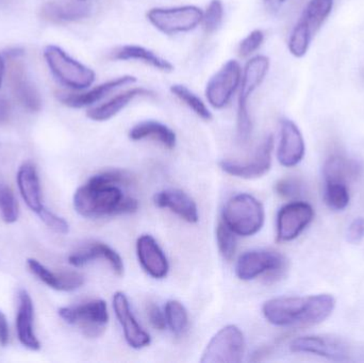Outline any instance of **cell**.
Instances as JSON below:
<instances>
[{
  "instance_id": "obj_1",
  "label": "cell",
  "mask_w": 364,
  "mask_h": 363,
  "mask_svg": "<svg viewBox=\"0 0 364 363\" xmlns=\"http://www.w3.org/2000/svg\"><path fill=\"white\" fill-rule=\"evenodd\" d=\"M121 170H105L92 176L74 194L75 210L85 219H102L112 215H130L138 211L136 198L125 196Z\"/></svg>"
},
{
  "instance_id": "obj_2",
  "label": "cell",
  "mask_w": 364,
  "mask_h": 363,
  "mask_svg": "<svg viewBox=\"0 0 364 363\" xmlns=\"http://www.w3.org/2000/svg\"><path fill=\"white\" fill-rule=\"evenodd\" d=\"M335 307L336 300L329 294L282 296L265 302L262 313L269 323L279 327L312 326L324 322Z\"/></svg>"
},
{
  "instance_id": "obj_3",
  "label": "cell",
  "mask_w": 364,
  "mask_h": 363,
  "mask_svg": "<svg viewBox=\"0 0 364 363\" xmlns=\"http://www.w3.org/2000/svg\"><path fill=\"white\" fill-rule=\"evenodd\" d=\"M222 220L237 236L248 238L262 229L265 222L264 207L250 194H237L225 204Z\"/></svg>"
},
{
  "instance_id": "obj_4",
  "label": "cell",
  "mask_w": 364,
  "mask_h": 363,
  "mask_svg": "<svg viewBox=\"0 0 364 363\" xmlns=\"http://www.w3.org/2000/svg\"><path fill=\"white\" fill-rule=\"evenodd\" d=\"M269 70V59L265 55H256L246 63L240 85L237 100V134L240 143L248 142L252 136V123L248 110V100L252 94L264 81Z\"/></svg>"
},
{
  "instance_id": "obj_5",
  "label": "cell",
  "mask_w": 364,
  "mask_h": 363,
  "mask_svg": "<svg viewBox=\"0 0 364 363\" xmlns=\"http://www.w3.org/2000/svg\"><path fill=\"white\" fill-rule=\"evenodd\" d=\"M333 8V0H310L289 38L288 47L294 57L307 53L316 32L321 29Z\"/></svg>"
},
{
  "instance_id": "obj_6",
  "label": "cell",
  "mask_w": 364,
  "mask_h": 363,
  "mask_svg": "<svg viewBox=\"0 0 364 363\" xmlns=\"http://www.w3.org/2000/svg\"><path fill=\"white\" fill-rule=\"evenodd\" d=\"M44 58L53 76L65 87L73 90H85L95 81L96 74L92 68L68 55L55 45L44 49Z\"/></svg>"
},
{
  "instance_id": "obj_7",
  "label": "cell",
  "mask_w": 364,
  "mask_h": 363,
  "mask_svg": "<svg viewBox=\"0 0 364 363\" xmlns=\"http://www.w3.org/2000/svg\"><path fill=\"white\" fill-rule=\"evenodd\" d=\"M65 323L76 326L87 338H98L104 334L109 323L107 303L93 300L76 306L61 307L58 310Z\"/></svg>"
},
{
  "instance_id": "obj_8",
  "label": "cell",
  "mask_w": 364,
  "mask_h": 363,
  "mask_svg": "<svg viewBox=\"0 0 364 363\" xmlns=\"http://www.w3.org/2000/svg\"><path fill=\"white\" fill-rule=\"evenodd\" d=\"M203 11L196 6L153 8L147 11V21L162 33H184L196 29L203 21Z\"/></svg>"
},
{
  "instance_id": "obj_9",
  "label": "cell",
  "mask_w": 364,
  "mask_h": 363,
  "mask_svg": "<svg viewBox=\"0 0 364 363\" xmlns=\"http://www.w3.org/2000/svg\"><path fill=\"white\" fill-rule=\"evenodd\" d=\"M293 353L312 354L333 362H348L363 352H356V347L340 337L305 336L294 339L290 345Z\"/></svg>"
},
{
  "instance_id": "obj_10",
  "label": "cell",
  "mask_w": 364,
  "mask_h": 363,
  "mask_svg": "<svg viewBox=\"0 0 364 363\" xmlns=\"http://www.w3.org/2000/svg\"><path fill=\"white\" fill-rule=\"evenodd\" d=\"M245 353V338L235 325L220 328L208 343L201 363H239Z\"/></svg>"
},
{
  "instance_id": "obj_11",
  "label": "cell",
  "mask_w": 364,
  "mask_h": 363,
  "mask_svg": "<svg viewBox=\"0 0 364 363\" xmlns=\"http://www.w3.org/2000/svg\"><path fill=\"white\" fill-rule=\"evenodd\" d=\"M286 264V258L277 251L255 249L240 256L235 274L243 281H254L264 274H267L269 278L275 279L284 272Z\"/></svg>"
},
{
  "instance_id": "obj_12",
  "label": "cell",
  "mask_w": 364,
  "mask_h": 363,
  "mask_svg": "<svg viewBox=\"0 0 364 363\" xmlns=\"http://www.w3.org/2000/svg\"><path fill=\"white\" fill-rule=\"evenodd\" d=\"M241 65L235 60L227 61L205 85V94L212 108H225L239 89L242 80Z\"/></svg>"
},
{
  "instance_id": "obj_13",
  "label": "cell",
  "mask_w": 364,
  "mask_h": 363,
  "mask_svg": "<svg viewBox=\"0 0 364 363\" xmlns=\"http://www.w3.org/2000/svg\"><path fill=\"white\" fill-rule=\"evenodd\" d=\"M18 50L9 51V81L11 91L19 104L31 111L38 112L42 107L40 93L36 85L30 80Z\"/></svg>"
},
{
  "instance_id": "obj_14",
  "label": "cell",
  "mask_w": 364,
  "mask_h": 363,
  "mask_svg": "<svg viewBox=\"0 0 364 363\" xmlns=\"http://www.w3.org/2000/svg\"><path fill=\"white\" fill-rule=\"evenodd\" d=\"M274 149V136H267L257 148L250 160L235 161L222 160L218 163L220 170L230 176L242 179H257L264 176L272 166V153Z\"/></svg>"
},
{
  "instance_id": "obj_15",
  "label": "cell",
  "mask_w": 364,
  "mask_h": 363,
  "mask_svg": "<svg viewBox=\"0 0 364 363\" xmlns=\"http://www.w3.org/2000/svg\"><path fill=\"white\" fill-rule=\"evenodd\" d=\"M314 208L307 202H293L284 205L277 215V240H295L314 220Z\"/></svg>"
},
{
  "instance_id": "obj_16",
  "label": "cell",
  "mask_w": 364,
  "mask_h": 363,
  "mask_svg": "<svg viewBox=\"0 0 364 363\" xmlns=\"http://www.w3.org/2000/svg\"><path fill=\"white\" fill-rule=\"evenodd\" d=\"M113 309L119 323L123 330L126 342L134 350H142L149 347L151 338L147 334L132 313L129 300L124 292L119 291L113 296Z\"/></svg>"
},
{
  "instance_id": "obj_17",
  "label": "cell",
  "mask_w": 364,
  "mask_h": 363,
  "mask_svg": "<svg viewBox=\"0 0 364 363\" xmlns=\"http://www.w3.org/2000/svg\"><path fill=\"white\" fill-rule=\"evenodd\" d=\"M136 256L143 270L154 279H164L170 272L168 257L157 240L151 234H142L136 240Z\"/></svg>"
},
{
  "instance_id": "obj_18",
  "label": "cell",
  "mask_w": 364,
  "mask_h": 363,
  "mask_svg": "<svg viewBox=\"0 0 364 363\" xmlns=\"http://www.w3.org/2000/svg\"><path fill=\"white\" fill-rule=\"evenodd\" d=\"M305 141L301 130L294 121L288 119L280 121V141L277 149V159L284 168H293L305 156Z\"/></svg>"
},
{
  "instance_id": "obj_19",
  "label": "cell",
  "mask_w": 364,
  "mask_h": 363,
  "mask_svg": "<svg viewBox=\"0 0 364 363\" xmlns=\"http://www.w3.org/2000/svg\"><path fill=\"white\" fill-rule=\"evenodd\" d=\"M17 338L25 349L32 352L41 350V343L34 332V305L27 290L19 289L17 293Z\"/></svg>"
},
{
  "instance_id": "obj_20",
  "label": "cell",
  "mask_w": 364,
  "mask_h": 363,
  "mask_svg": "<svg viewBox=\"0 0 364 363\" xmlns=\"http://www.w3.org/2000/svg\"><path fill=\"white\" fill-rule=\"evenodd\" d=\"M96 260H104V261L108 262L111 270L117 276H123L124 272H125V266H124L121 255L106 243H90L68 257V262L75 268H81V266H87V264H91Z\"/></svg>"
},
{
  "instance_id": "obj_21",
  "label": "cell",
  "mask_w": 364,
  "mask_h": 363,
  "mask_svg": "<svg viewBox=\"0 0 364 363\" xmlns=\"http://www.w3.org/2000/svg\"><path fill=\"white\" fill-rule=\"evenodd\" d=\"M136 82V77L132 76V75H124V76L106 81V82L90 90V91L85 92V93L59 94L58 98L62 104L70 107V108H85V107L92 106V104L104 99L115 90L134 85Z\"/></svg>"
},
{
  "instance_id": "obj_22",
  "label": "cell",
  "mask_w": 364,
  "mask_h": 363,
  "mask_svg": "<svg viewBox=\"0 0 364 363\" xmlns=\"http://www.w3.org/2000/svg\"><path fill=\"white\" fill-rule=\"evenodd\" d=\"M27 266L34 276L38 277V279L45 285L57 291H76L85 283V276L80 273L72 272V271L55 273L34 258H29L27 260Z\"/></svg>"
},
{
  "instance_id": "obj_23",
  "label": "cell",
  "mask_w": 364,
  "mask_h": 363,
  "mask_svg": "<svg viewBox=\"0 0 364 363\" xmlns=\"http://www.w3.org/2000/svg\"><path fill=\"white\" fill-rule=\"evenodd\" d=\"M156 206L168 209L178 215L186 223L195 224L199 221L196 202L186 192L177 189H168L158 192L154 196Z\"/></svg>"
},
{
  "instance_id": "obj_24",
  "label": "cell",
  "mask_w": 364,
  "mask_h": 363,
  "mask_svg": "<svg viewBox=\"0 0 364 363\" xmlns=\"http://www.w3.org/2000/svg\"><path fill=\"white\" fill-rule=\"evenodd\" d=\"M17 187L25 204L36 215L45 208L38 170L32 162H23L16 175Z\"/></svg>"
},
{
  "instance_id": "obj_25",
  "label": "cell",
  "mask_w": 364,
  "mask_h": 363,
  "mask_svg": "<svg viewBox=\"0 0 364 363\" xmlns=\"http://www.w3.org/2000/svg\"><path fill=\"white\" fill-rule=\"evenodd\" d=\"M154 95L155 93L151 90L145 89V87H132L123 93L117 94L108 102L90 109L87 110V117L94 121H109L119 114L136 98Z\"/></svg>"
},
{
  "instance_id": "obj_26",
  "label": "cell",
  "mask_w": 364,
  "mask_h": 363,
  "mask_svg": "<svg viewBox=\"0 0 364 363\" xmlns=\"http://www.w3.org/2000/svg\"><path fill=\"white\" fill-rule=\"evenodd\" d=\"M109 59L113 61H138L151 66L164 72L174 70V65L164 58L160 57L151 49L139 45H123L115 47L109 53Z\"/></svg>"
},
{
  "instance_id": "obj_27",
  "label": "cell",
  "mask_w": 364,
  "mask_h": 363,
  "mask_svg": "<svg viewBox=\"0 0 364 363\" xmlns=\"http://www.w3.org/2000/svg\"><path fill=\"white\" fill-rule=\"evenodd\" d=\"M91 8L85 1H50L41 9V16L53 23H70L87 18Z\"/></svg>"
},
{
  "instance_id": "obj_28",
  "label": "cell",
  "mask_w": 364,
  "mask_h": 363,
  "mask_svg": "<svg viewBox=\"0 0 364 363\" xmlns=\"http://www.w3.org/2000/svg\"><path fill=\"white\" fill-rule=\"evenodd\" d=\"M129 139L132 141L153 140L168 149H174L177 136L174 130L161 121H143L129 130Z\"/></svg>"
},
{
  "instance_id": "obj_29",
  "label": "cell",
  "mask_w": 364,
  "mask_h": 363,
  "mask_svg": "<svg viewBox=\"0 0 364 363\" xmlns=\"http://www.w3.org/2000/svg\"><path fill=\"white\" fill-rule=\"evenodd\" d=\"M358 162L343 156H333L327 160L323 168L325 183H342L348 185L360 175Z\"/></svg>"
},
{
  "instance_id": "obj_30",
  "label": "cell",
  "mask_w": 364,
  "mask_h": 363,
  "mask_svg": "<svg viewBox=\"0 0 364 363\" xmlns=\"http://www.w3.org/2000/svg\"><path fill=\"white\" fill-rule=\"evenodd\" d=\"M171 93L183 102L188 109L193 111L197 117L203 121H210L213 119L211 111L205 106V102L194 92L182 85H173L170 87Z\"/></svg>"
},
{
  "instance_id": "obj_31",
  "label": "cell",
  "mask_w": 364,
  "mask_h": 363,
  "mask_svg": "<svg viewBox=\"0 0 364 363\" xmlns=\"http://www.w3.org/2000/svg\"><path fill=\"white\" fill-rule=\"evenodd\" d=\"M164 315H166V325L170 327L173 334L181 336L186 332L188 328V315L182 303L176 300H168L164 307Z\"/></svg>"
},
{
  "instance_id": "obj_32",
  "label": "cell",
  "mask_w": 364,
  "mask_h": 363,
  "mask_svg": "<svg viewBox=\"0 0 364 363\" xmlns=\"http://www.w3.org/2000/svg\"><path fill=\"white\" fill-rule=\"evenodd\" d=\"M216 244L220 256L226 261H231L237 251V234L227 227L224 222H220L215 230Z\"/></svg>"
},
{
  "instance_id": "obj_33",
  "label": "cell",
  "mask_w": 364,
  "mask_h": 363,
  "mask_svg": "<svg viewBox=\"0 0 364 363\" xmlns=\"http://www.w3.org/2000/svg\"><path fill=\"white\" fill-rule=\"evenodd\" d=\"M325 202L333 210L346 209L350 204V190L348 185L342 183H325Z\"/></svg>"
},
{
  "instance_id": "obj_34",
  "label": "cell",
  "mask_w": 364,
  "mask_h": 363,
  "mask_svg": "<svg viewBox=\"0 0 364 363\" xmlns=\"http://www.w3.org/2000/svg\"><path fill=\"white\" fill-rule=\"evenodd\" d=\"M0 215L6 223L13 224L19 217V206L12 190L6 185H0Z\"/></svg>"
},
{
  "instance_id": "obj_35",
  "label": "cell",
  "mask_w": 364,
  "mask_h": 363,
  "mask_svg": "<svg viewBox=\"0 0 364 363\" xmlns=\"http://www.w3.org/2000/svg\"><path fill=\"white\" fill-rule=\"evenodd\" d=\"M224 19V4L222 0H211L203 12V23L207 33H213L222 25Z\"/></svg>"
},
{
  "instance_id": "obj_36",
  "label": "cell",
  "mask_w": 364,
  "mask_h": 363,
  "mask_svg": "<svg viewBox=\"0 0 364 363\" xmlns=\"http://www.w3.org/2000/svg\"><path fill=\"white\" fill-rule=\"evenodd\" d=\"M263 42H264V33H263L262 30H252V31L240 43L239 49H237L240 57H250L255 51L260 48Z\"/></svg>"
},
{
  "instance_id": "obj_37",
  "label": "cell",
  "mask_w": 364,
  "mask_h": 363,
  "mask_svg": "<svg viewBox=\"0 0 364 363\" xmlns=\"http://www.w3.org/2000/svg\"><path fill=\"white\" fill-rule=\"evenodd\" d=\"M38 217L47 227L50 228L58 234H66L70 232V225H68V222L63 217H59L53 211L49 210L46 207L40 213H38Z\"/></svg>"
},
{
  "instance_id": "obj_38",
  "label": "cell",
  "mask_w": 364,
  "mask_h": 363,
  "mask_svg": "<svg viewBox=\"0 0 364 363\" xmlns=\"http://www.w3.org/2000/svg\"><path fill=\"white\" fill-rule=\"evenodd\" d=\"M275 191L284 198H295L301 195V183L296 179L284 178L275 185Z\"/></svg>"
},
{
  "instance_id": "obj_39",
  "label": "cell",
  "mask_w": 364,
  "mask_h": 363,
  "mask_svg": "<svg viewBox=\"0 0 364 363\" xmlns=\"http://www.w3.org/2000/svg\"><path fill=\"white\" fill-rule=\"evenodd\" d=\"M147 318H149L151 326L160 332L166 330L168 326L166 325V315L162 313L161 309L157 305L153 304V303L147 307Z\"/></svg>"
},
{
  "instance_id": "obj_40",
  "label": "cell",
  "mask_w": 364,
  "mask_h": 363,
  "mask_svg": "<svg viewBox=\"0 0 364 363\" xmlns=\"http://www.w3.org/2000/svg\"><path fill=\"white\" fill-rule=\"evenodd\" d=\"M348 241L352 244H358L364 239V219L358 217L355 219L354 221L348 226Z\"/></svg>"
},
{
  "instance_id": "obj_41",
  "label": "cell",
  "mask_w": 364,
  "mask_h": 363,
  "mask_svg": "<svg viewBox=\"0 0 364 363\" xmlns=\"http://www.w3.org/2000/svg\"><path fill=\"white\" fill-rule=\"evenodd\" d=\"M10 332H9V324L6 315L0 310V345L6 347L9 343Z\"/></svg>"
},
{
  "instance_id": "obj_42",
  "label": "cell",
  "mask_w": 364,
  "mask_h": 363,
  "mask_svg": "<svg viewBox=\"0 0 364 363\" xmlns=\"http://www.w3.org/2000/svg\"><path fill=\"white\" fill-rule=\"evenodd\" d=\"M11 117V106L8 100L0 97V124L6 123Z\"/></svg>"
},
{
  "instance_id": "obj_43",
  "label": "cell",
  "mask_w": 364,
  "mask_h": 363,
  "mask_svg": "<svg viewBox=\"0 0 364 363\" xmlns=\"http://www.w3.org/2000/svg\"><path fill=\"white\" fill-rule=\"evenodd\" d=\"M263 1L272 10L277 11L280 10L282 6H286L288 2L293 1V0H263ZM299 1H301V0H299Z\"/></svg>"
},
{
  "instance_id": "obj_44",
  "label": "cell",
  "mask_w": 364,
  "mask_h": 363,
  "mask_svg": "<svg viewBox=\"0 0 364 363\" xmlns=\"http://www.w3.org/2000/svg\"><path fill=\"white\" fill-rule=\"evenodd\" d=\"M4 62L2 60V58L0 57V87H1L2 85V79H4Z\"/></svg>"
},
{
  "instance_id": "obj_45",
  "label": "cell",
  "mask_w": 364,
  "mask_h": 363,
  "mask_svg": "<svg viewBox=\"0 0 364 363\" xmlns=\"http://www.w3.org/2000/svg\"><path fill=\"white\" fill-rule=\"evenodd\" d=\"M80 1H85V0H80Z\"/></svg>"
}]
</instances>
